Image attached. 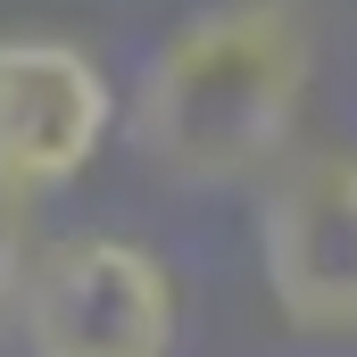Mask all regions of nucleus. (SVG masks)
Masks as SVG:
<instances>
[{"instance_id": "1", "label": "nucleus", "mask_w": 357, "mask_h": 357, "mask_svg": "<svg viewBox=\"0 0 357 357\" xmlns=\"http://www.w3.org/2000/svg\"><path fill=\"white\" fill-rule=\"evenodd\" d=\"M316 75L299 0H216L183 17L133 84V150L175 183H241L291 158Z\"/></svg>"}, {"instance_id": "2", "label": "nucleus", "mask_w": 357, "mask_h": 357, "mask_svg": "<svg viewBox=\"0 0 357 357\" xmlns=\"http://www.w3.org/2000/svg\"><path fill=\"white\" fill-rule=\"evenodd\" d=\"M175 274L125 233H59L25 258L17 341L25 357H175Z\"/></svg>"}, {"instance_id": "3", "label": "nucleus", "mask_w": 357, "mask_h": 357, "mask_svg": "<svg viewBox=\"0 0 357 357\" xmlns=\"http://www.w3.org/2000/svg\"><path fill=\"white\" fill-rule=\"evenodd\" d=\"M258 274L282 333L357 341V150H291L258 208Z\"/></svg>"}, {"instance_id": "4", "label": "nucleus", "mask_w": 357, "mask_h": 357, "mask_svg": "<svg viewBox=\"0 0 357 357\" xmlns=\"http://www.w3.org/2000/svg\"><path fill=\"white\" fill-rule=\"evenodd\" d=\"M116 125V91L67 33H0V191L42 199L100 158Z\"/></svg>"}, {"instance_id": "5", "label": "nucleus", "mask_w": 357, "mask_h": 357, "mask_svg": "<svg viewBox=\"0 0 357 357\" xmlns=\"http://www.w3.org/2000/svg\"><path fill=\"white\" fill-rule=\"evenodd\" d=\"M25 199H8L0 191V333H8V316H17V291H25Z\"/></svg>"}]
</instances>
